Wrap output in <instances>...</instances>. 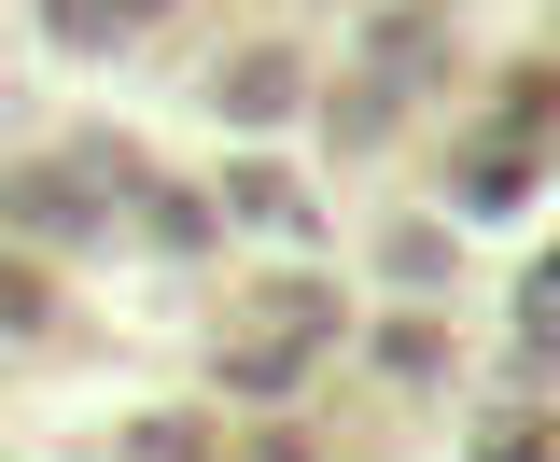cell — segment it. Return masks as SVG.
<instances>
[{"label": "cell", "instance_id": "cell-12", "mask_svg": "<svg viewBox=\"0 0 560 462\" xmlns=\"http://www.w3.org/2000/svg\"><path fill=\"white\" fill-rule=\"evenodd\" d=\"M393 280H448V239L434 224H393Z\"/></svg>", "mask_w": 560, "mask_h": 462}, {"label": "cell", "instance_id": "cell-2", "mask_svg": "<svg viewBox=\"0 0 560 462\" xmlns=\"http://www.w3.org/2000/svg\"><path fill=\"white\" fill-rule=\"evenodd\" d=\"M210 99H224V113H238V127H280V113H294V99H308V70L280 57V43H253V57H224V84H210Z\"/></svg>", "mask_w": 560, "mask_h": 462}, {"label": "cell", "instance_id": "cell-8", "mask_svg": "<svg viewBox=\"0 0 560 462\" xmlns=\"http://www.w3.org/2000/svg\"><path fill=\"white\" fill-rule=\"evenodd\" d=\"M378 379L434 393V379H448V336H434V323H378Z\"/></svg>", "mask_w": 560, "mask_h": 462}, {"label": "cell", "instance_id": "cell-13", "mask_svg": "<svg viewBox=\"0 0 560 462\" xmlns=\"http://www.w3.org/2000/svg\"><path fill=\"white\" fill-rule=\"evenodd\" d=\"M0 323H43V280H28L14 253H0Z\"/></svg>", "mask_w": 560, "mask_h": 462}, {"label": "cell", "instance_id": "cell-11", "mask_svg": "<svg viewBox=\"0 0 560 462\" xmlns=\"http://www.w3.org/2000/svg\"><path fill=\"white\" fill-rule=\"evenodd\" d=\"M504 113L533 127V154H560V84H547V70H518V84H504Z\"/></svg>", "mask_w": 560, "mask_h": 462}, {"label": "cell", "instance_id": "cell-7", "mask_svg": "<svg viewBox=\"0 0 560 462\" xmlns=\"http://www.w3.org/2000/svg\"><path fill=\"white\" fill-rule=\"evenodd\" d=\"M140 239H154V253H210V197H183V183H140Z\"/></svg>", "mask_w": 560, "mask_h": 462}, {"label": "cell", "instance_id": "cell-3", "mask_svg": "<svg viewBox=\"0 0 560 462\" xmlns=\"http://www.w3.org/2000/svg\"><path fill=\"white\" fill-rule=\"evenodd\" d=\"M364 57H378V84H393V99H407V84H434V70H448V43H434V14H378V28H364Z\"/></svg>", "mask_w": 560, "mask_h": 462}, {"label": "cell", "instance_id": "cell-9", "mask_svg": "<svg viewBox=\"0 0 560 462\" xmlns=\"http://www.w3.org/2000/svg\"><path fill=\"white\" fill-rule=\"evenodd\" d=\"M477 462H560V435L533 420V406H490V435H477Z\"/></svg>", "mask_w": 560, "mask_h": 462}, {"label": "cell", "instance_id": "cell-1", "mask_svg": "<svg viewBox=\"0 0 560 462\" xmlns=\"http://www.w3.org/2000/svg\"><path fill=\"white\" fill-rule=\"evenodd\" d=\"M154 169H140L127 140H70V154H28L14 183H0V224L14 239H57V253H84L98 224H113V197H140Z\"/></svg>", "mask_w": 560, "mask_h": 462}, {"label": "cell", "instance_id": "cell-4", "mask_svg": "<svg viewBox=\"0 0 560 462\" xmlns=\"http://www.w3.org/2000/svg\"><path fill=\"white\" fill-rule=\"evenodd\" d=\"M533 169H547L533 140H477V154H463V210H518V197H533Z\"/></svg>", "mask_w": 560, "mask_h": 462}, {"label": "cell", "instance_id": "cell-10", "mask_svg": "<svg viewBox=\"0 0 560 462\" xmlns=\"http://www.w3.org/2000/svg\"><path fill=\"white\" fill-rule=\"evenodd\" d=\"M224 379H238V393H294V336H238Z\"/></svg>", "mask_w": 560, "mask_h": 462}, {"label": "cell", "instance_id": "cell-5", "mask_svg": "<svg viewBox=\"0 0 560 462\" xmlns=\"http://www.w3.org/2000/svg\"><path fill=\"white\" fill-rule=\"evenodd\" d=\"M154 14H168V0H43V28L84 43V57H98V43H127V28H154Z\"/></svg>", "mask_w": 560, "mask_h": 462}, {"label": "cell", "instance_id": "cell-14", "mask_svg": "<svg viewBox=\"0 0 560 462\" xmlns=\"http://www.w3.org/2000/svg\"><path fill=\"white\" fill-rule=\"evenodd\" d=\"M547 294H560V253H547Z\"/></svg>", "mask_w": 560, "mask_h": 462}, {"label": "cell", "instance_id": "cell-6", "mask_svg": "<svg viewBox=\"0 0 560 462\" xmlns=\"http://www.w3.org/2000/svg\"><path fill=\"white\" fill-rule=\"evenodd\" d=\"M224 210H253V224H280V239H308V197L280 183L267 154H238V169H224Z\"/></svg>", "mask_w": 560, "mask_h": 462}]
</instances>
